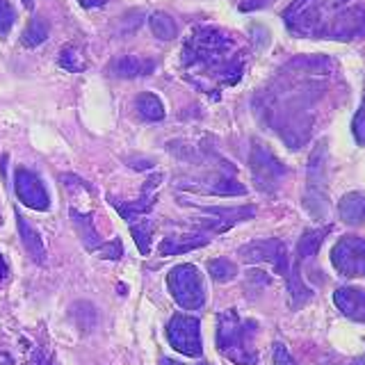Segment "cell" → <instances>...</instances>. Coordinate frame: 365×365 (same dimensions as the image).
Wrapping results in <instances>:
<instances>
[{
	"label": "cell",
	"instance_id": "6da1fadb",
	"mask_svg": "<svg viewBox=\"0 0 365 365\" xmlns=\"http://www.w3.org/2000/svg\"><path fill=\"white\" fill-rule=\"evenodd\" d=\"M182 64L192 73L208 76L222 85H233L242 76V55L235 41L215 28H197L182 48Z\"/></svg>",
	"mask_w": 365,
	"mask_h": 365
},
{
	"label": "cell",
	"instance_id": "7a4b0ae2",
	"mask_svg": "<svg viewBox=\"0 0 365 365\" xmlns=\"http://www.w3.org/2000/svg\"><path fill=\"white\" fill-rule=\"evenodd\" d=\"M254 319L240 317L237 311L228 308L222 315H217V349L222 356L233 361L235 365H256L258 351L254 347L256 336Z\"/></svg>",
	"mask_w": 365,
	"mask_h": 365
},
{
	"label": "cell",
	"instance_id": "3957f363",
	"mask_svg": "<svg viewBox=\"0 0 365 365\" xmlns=\"http://www.w3.org/2000/svg\"><path fill=\"white\" fill-rule=\"evenodd\" d=\"M349 0H294L285 9V26L304 37H324L331 21Z\"/></svg>",
	"mask_w": 365,
	"mask_h": 365
},
{
	"label": "cell",
	"instance_id": "277c9868",
	"mask_svg": "<svg viewBox=\"0 0 365 365\" xmlns=\"http://www.w3.org/2000/svg\"><path fill=\"white\" fill-rule=\"evenodd\" d=\"M167 285L174 302L180 308H185V311H199L205 304V288H203L201 272L194 265H190V262H182V265H176L171 269L167 277Z\"/></svg>",
	"mask_w": 365,
	"mask_h": 365
},
{
	"label": "cell",
	"instance_id": "5b68a950",
	"mask_svg": "<svg viewBox=\"0 0 365 365\" xmlns=\"http://www.w3.org/2000/svg\"><path fill=\"white\" fill-rule=\"evenodd\" d=\"M304 205L315 220H322L327 215V146L319 142L308 160V182L304 194Z\"/></svg>",
	"mask_w": 365,
	"mask_h": 365
},
{
	"label": "cell",
	"instance_id": "8992f818",
	"mask_svg": "<svg viewBox=\"0 0 365 365\" xmlns=\"http://www.w3.org/2000/svg\"><path fill=\"white\" fill-rule=\"evenodd\" d=\"M167 338H169V345L176 351H180L182 356L199 359L203 354L201 322L197 317L185 315V313H176L167 324Z\"/></svg>",
	"mask_w": 365,
	"mask_h": 365
},
{
	"label": "cell",
	"instance_id": "52a82bcc",
	"mask_svg": "<svg viewBox=\"0 0 365 365\" xmlns=\"http://www.w3.org/2000/svg\"><path fill=\"white\" fill-rule=\"evenodd\" d=\"M331 262L347 279L365 277V237L345 235L331 249Z\"/></svg>",
	"mask_w": 365,
	"mask_h": 365
},
{
	"label": "cell",
	"instance_id": "ba28073f",
	"mask_svg": "<svg viewBox=\"0 0 365 365\" xmlns=\"http://www.w3.org/2000/svg\"><path fill=\"white\" fill-rule=\"evenodd\" d=\"M14 190H16L19 201L26 205V208L37 210V212H46L51 208V194L46 190L43 180L34 174V171L19 167L14 171Z\"/></svg>",
	"mask_w": 365,
	"mask_h": 365
},
{
	"label": "cell",
	"instance_id": "9c48e42d",
	"mask_svg": "<svg viewBox=\"0 0 365 365\" xmlns=\"http://www.w3.org/2000/svg\"><path fill=\"white\" fill-rule=\"evenodd\" d=\"M240 256L247 262H269L274 265L281 277L290 274V262H288V249L281 240H258V242H249L240 249Z\"/></svg>",
	"mask_w": 365,
	"mask_h": 365
},
{
	"label": "cell",
	"instance_id": "30bf717a",
	"mask_svg": "<svg viewBox=\"0 0 365 365\" xmlns=\"http://www.w3.org/2000/svg\"><path fill=\"white\" fill-rule=\"evenodd\" d=\"M160 180H163V174H155V176L148 178V180L144 182V187H142L140 199L133 201V203H121V201L112 199V197H110V203L114 205V208H117V212L123 217V220L133 226V224H137V222H142L144 217L153 210L155 199H158V187H160Z\"/></svg>",
	"mask_w": 365,
	"mask_h": 365
},
{
	"label": "cell",
	"instance_id": "8fae6325",
	"mask_svg": "<svg viewBox=\"0 0 365 365\" xmlns=\"http://www.w3.org/2000/svg\"><path fill=\"white\" fill-rule=\"evenodd\" d=\"M251 174H254L260 190L272 192L281 182V178L285 174V167L267 151L265 146H256L254 151H251Z\"/></svg>",
	"mask_w": 365,
	"mask_h": 365
},
{
	"label": "cell",
	"instance_id": "7c38bea8",
	"mask_svg": "<svg viewBox=\"0 0 365 365\" xmlns=\"http://www.w3.org/2000/svg\"><path fill=\"white\" fill-rule=\"evenodd\" d=\"M365 32V7H347L338 11V16L331 21L324 37L329 39H354Z\"/></svg>",
	"mask_w": 365,
	"mask_h": 365
},
{
	"label": "cell",
	"instance_id": "4fadbf2b",
	"mask_svg": "<svg viewBox=\"0 0 365 365\" xmlns=\"http://www.w3.org/2000/svg\"><path fill=\"white\" fill-rule=\"evenodd\" d=\"M153 68H155V62L148 60V57L121 55V57H114L108 64V73L114 78H142V76H151Z\"/></svg>",
	"mask_w": 365,
	"mask_h": 365
},
{
	"label": "cell",
	"instance_id": "5bb4252c",
	"mask_svg": "<svg viewBox=\"0 0 365 365\" xmlns=\"http://www.w3.org/2000/svg\"><path fill=\"white\" fill-rule=\"evenodd\" d=\"M334 302L338 311L354 319V322H365V292L359 288H338L334 292Z\"/></svg>",
	"mask_w": 365,
	"mask_h": 365
},
{
	"label": "cell",
	"instance_id": "9a60e30c",
	"mask_svg": "<svg viewBox=\"0 0 365 365\" xmlns=\"http://www.w3.org/2000/svg\"><path fill=\"white\" fill-rule=\"evenodd\" d=\"M16 226H19V235H21V242L26 247L28 256L37 262V265H43L46 262V247H43V240L41 235L37 233V228H34L26 217L16 212Z\"/></svg>",
	"mask_w": 365,
	"mask_h": 365
},
{
	"label": "cell",
	"instance_id": "2e32d148",
	"mask_svg": "<svg viewBox=\"0 0 365 365\" xmlns=\"http://www.w3.org/2000/svg\"><path fill=\"white\" fill-rule=\"evenodd\" d=\"M340 220L349 226L365 224V192H349L338 203Z\"/></svg>",
	"mask_w": 365,
	"mask_h": 365
},
{
	"label": "cell",
	"instance_id": "e0dca14e",
	"mask_svg": "<svg viewBox=\"0 0 365 365\" xmlns=\"http://www.w3.org/2000/svg\"><path fill=\"white\" fill-rule=\"evenodd\" d=\"M210 237H205L203 233H197V235H171V237H165L163 245H160V256H176V254H185V251H192V249H199L203 245H208Z\"/></svg>",
	"mask_w": 365,
	"mask_h": 365
},
{
	"label": "cell",
	"instance_id": "ac0fdd59",
	"mask_svg": "<svg viewBox=\"0 0 365 365\" xmlns=\"http://www.w3.org/2000/svg\"><path fill=\"white\" fill-rule=\"evenodd\" d=\"M71 220H73V224H76V231H78L80 240H83V245H85L89 251H96L103 242H101L98 231L94 228V222H91V217L80 215L78 210H71Z\"/></svg>",
	"mask_w": 365,
	"mask_h": 365
},
{
	"label": "cell",
	"instance_id": "d6986e66",
	"mask_svg": "<svg viewBox=\"0 0 365 365\" xmlns=\"http://www.w3.org/2000/svg\"><path fill=\"white\" fill-rule=\"evenodd\" d=\"M135 110L146 121H160V119H165V106H163V101H160L155 94H151V91H144V94H140V96L135 98Z\"/></svg>",
	"mask_w": 365,
	"mask_h": 365
},
{
	"label": "cell",
	"instance_id": "ffe728a7",
	"mask_svg": "<svg viewBox=\"0 0 365 365\" xmlns=\"http://www.w3.org/2000/svg\"><path fill=\"white\" fill-rule=\"evenodd\" d=\"M148 26H151L153 37L163 39V41L174 39L176 34H178V26H176V21L171 19L169 14H165V11H153L151 19H148Z\"/></svg>",
	"mask_w": 365,
	"mask_h": 365
},
{
	"label": "cell",
	"instance_id": "44dd1931",
	"mask_svg": "<svg viewBox=\"0 0 365 365\" xmlns=\"http://www.w3.org/2000/svg\"><path fill=\"white\" fill-rule=\"evenodd\" d=\"M46 39H48V23H46L43 19H39V16L30 19L26 30H23L21 43L26 46V48H37V46L43 43Z\"/></svg>",
	"mask_w": 365,
	"mask_h": 365
},
{
	"label": "cell",
	"instance_id": "7402d4cb",
	"mask_svg": "<svg viewBox=\"0 0 365 365\" xmlns=\"http://www.w3.org/2000/svg\"><path fill=\"white\" fill-rule=\"evenodd\" d=\"M57 64H60L62 68H66V71H71V73L85 71V66H87L85 55L80 53V48H78V46H73V43L64 46L62 53H60V60H57Z\"/></svg>",
	"mask_w": 365,
	"mask_h": 365
},
{
	"label": "cell",
	"instance_id": "603a6c76",
	"mask_svg": "<svg viewBox=\"0 0 365 365\" xmlns=\"http://www.w3.org/2000/svg\"><path fill=\"white\" fill-rule=\"evenodd\" d=\"M208 272H210V277H212L215 281L226 283V281L235 279L237 267H235V262L226 260V258H215V260L208 262Z\"/></svg>",
	"mask_w": 365,
	"mask_h": 365
},
{
	"label": "cell",
	"instance_id": "cb8c5ba5",
	"mask_svg": "<svg viewBox=\"0 0 365 365\" xmlns=\"http://www.w3.org/2000/svg\"><path fill=\"white\" fill-rule=\"evenodd\" d=\"M130 231H133V237H135V242H137V247H140L142 254H148V249H151V231H153V226L148 224V220L133 224Z\"/></svg>",
	"mask_w": 365,
	"mask_h": 365
},
{
	"label": "cell",
	"instance_id": "d4e9b609",
	"mask_svg": "<svg viewBox=\"0 0 365 365\" xmlns=\"http://www.w3.org/2000/svg\"><path fill=\"white\" fill-rule=\"evenodd\" d=\"M14 23H16V9L11 5V0H0V34L5 37Z\"/></svg>",
	"mask_w": 365,
	"mask_h": 365
},
{
	"label": "cell",
	"instance_id": "484cf974",
	"mask_svg": "<svg viewBox=\"0 0 365 365\" xmlns=\"http://www.w3.org/2000/svg\"><path fill=\"white\" fill-rule=\"evenodd\" d=\"M351 130H354V137H356V142L365 146V98H363V103H361V108H359V112H356V117H354Z\"/></svg>",
	"mask_w": 365,
	"mask_h": 365
},
{
	"label": "cell",
	"instance_id": "4316f807",
	"mask_svg": "<svg viewBox=\"0 0 365 365\" xmlns=\"http://www.w3.org/2000/svg\"><path fill=\"white\" fill-rule=\"evenodd\" d=\"M98 254H101L103 258L117 260V258L123 256V247H121L119 240H112V242H106V245H101V247H98Z\"/></svg>",
	"mask_w": 365,
	"mask_h": 365
},
{
	"label": "cell",
	"instance_id": "83f0119b",
	"mask_svg": "<svg viewBox=\"0 0 365 365\" xmlns=\"http://www.w3.org/2000/svg\"><path fill=\"white\" fill-rule=\"evenodd\" d=\"M274 365H299V363L292 359V354L288 351V347H285L283 342H277V345H274Z\"/></svg>",
	"mask_w": 365,
	"mask_h": 365
},
{
	"label": "cell",
	"instance_id": "f1b7e54d",
	"mask_svg": "<svg viewBox=\"0 0 365 365\" xmlns=\"http://www.w3.org/2000/svg\"><path fill=\"white\" fill-rule=\"evenodd\" d=\"M9 274V267H7V260L3 258V254H0V281H5Z\"/></svg>",
	"mask_w": 365,
	"mask_h": 365
},
{
	"label": "cell",
	"instance_id": "f546056e",
	"mask_svg": "<svg viewBox=\"0 0 365 365\" xmlns=\"http://www.w3.org/2000/svg\"><path fill=\"white\" fill-rule=\"evenodd\" d=\"M267 3V0H251V3L245 7V9H251V7H260V5H265Z\"/></svg>",
	"mask_w": 365,
	"mask_h": 365
},
{
	"label": "cell",
	"instance_id": "4dcf8cb0",
	"mask_svg": "<svg viewBox=\"0 0 365 365\" xmlns=\"http://www.w3.org/2000/svg\"><path fill=\"white\" fill-rule=\"evenodd\" d=\"M21 3L26 5L28 9H32V7H34V0H21Z\"/></svg>",
	"mask_w": 365,
	"mask_h": 365
},
{
	"label": "cell",
	"instance_id": "1f68e13d",
	"mask_svg": "<svg viewBox=\"0 0 365 365\" xmlns=\"http://www.w3.org/2000/svg\"><path fill=\"white\" fill-rule=\"evenodd\" d=\"M351 365H365V356H361V359H356Z\"/></svg>",
	"mask_w": 365,
	"mask_h": 365
},
{
	"label": "cell",
	"instance_id": "d6a6232c",
	"mask_svg": "<svg viewBox=\"0 0 365 365\" xmlns=\"http://www.w3.org/2000/svg\"><path fill=\"white\" fill-rule=\"evenodd\" d=\"M163 365H180V363H176V361H167V359H163Z\"/></svg>",
	"mask_w": 365,
	"mask_h": 365
}]
</instances>
